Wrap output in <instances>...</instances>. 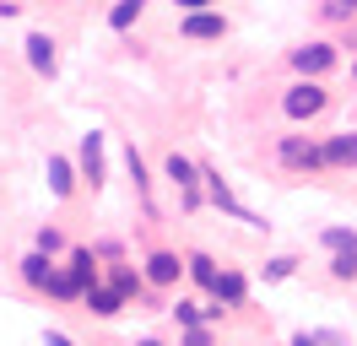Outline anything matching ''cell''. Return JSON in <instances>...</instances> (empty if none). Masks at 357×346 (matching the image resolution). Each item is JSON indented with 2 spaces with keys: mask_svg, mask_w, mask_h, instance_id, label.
<instances>
[{
  "mask_svg": "<svg viewBox=\"0 0 357 346\" xmlns=\"http://www.w3.org/2000/svg\"><path fill=\"white\" fill-rule=\"evenodd\" d=\"M130 179H135V190H141V200H146V211H152V179H146V163L135 157V146H130Z\"/></svg>",
  "mask_w": 357,
  "mask_h": 346,
  "instance_id": "obj_18",
  "label": "cell"
},
{
  "mask_svg": "<svg viewBox=\"0 0 357 346\" xmlns=\"http://www.w3.org/2000/svg\"><path fill=\"white\" fill-rule=\"evenodd\" d=\"M292 265H298V260H271L266 276H271V281H282V276H292Z\"/></svg>",
  "mask_w": 357,
  "mask_h": 346,
  "instance_id": "obj_22",
  "label": "cell"
},
{
  "mask_svg": "<svg viewBox=\"0 0 357 346\" xmlns=\"http://www.w3.org/2000/svg\"><path fill=\"white\" fill-rule=\"evenodd\" d=\"M184 265H190V281H195V287H217V276H222L211 255H190Z\"/></svg>",
  "mask_w": 357,
  "mask_h": 346,
  "instance_id": "obj_14",
  "label": "cell"
},
{
  "mask_svg": "<svg viewBox=\"0 0 357 346\" xmlns=\"http://www.w3.org/2000/svg\"><path fill=\"white\" fill-rule=\"evenodd\" d=\"M82 179H87L92 190L103 184V135H98V130L82 135Z\"/></svg>",
  "mask_w": 357,
  "mask_h": 346,
  "instance_id": "obj_5",
  "label": "cell"
},
{
  "mask_svg": "<svg viewBox=\"0 0 357 346\" xmlns=\"http://www.w3.org/2000/svg\"><path fill=\"white\" fill-rule=\"evenodd\" d=\"M141 346H162V341H141Z\"/></svg>",
  "mask_w": 357,
  "mask_h": 346,
  "instance_id": "obj_29",
  "label": "cell"
},
{
  "mask_svg": "<svg viewBox=\"0 0 357 346\" xmlns=\"http://www.w3.org/2000/svg\"><path fill=\"white\" fill-rule=\"evenodd\" d=\"M227 22L217 11H195V17H184V38H222Z\"/></svg>",
  "mask_w": 357,
  "mask_h": 346,
  "instance_id": "obj_10",
  "label": "cell"
},
{
  "mask_svg": "<svg viewBox=\"0 0 357 346\" xmlns=\"http://www.w3.org/2000/svg\"><path fill=\"white\" fill-rule=\"evenodd\" d=\"M49 346H70V336H60V330H49Z\"/></svg>",
  "mask_w": 357,
  "mask_h": 346,
  "instance_id": "obj_27",
  "label": "cell"
},
{
  "mask_svg": "<svg viewBox=\"0 0 357 346\" xmlns=\"http://www.w3.org/2000/svg\"><path fill=\"white\" fill-rule=\"evenodd\" d=\"M325 249H331V255H341V249H357V233H347V227H325Z\"/></svg>",
  "mask_w": 357,
  "mask_h": 346,
  "instance_id": "obj_20",
  "label": "cell"
},
{
  "mask_svg": "<svg viewBox=\"0 0 357 346\" xmlns=\"http://www.w3.org/2000/svg\"><path fill=\"white\" fill-rule=\"evenodd\" d=\"M174 6H184V11L195 17V11H206V6H217V0H174Z\"/></svg>",
  "mask_w": 357,
  "mask_h": 346,
  "instance_id": "obj_26",
  "label": "cell"
},
{
  "mask_svg": "<svg viewBox=\"0 0 357 346\" xmlns=\"http://www.w3.org/2000/svg\"><path fill=\"white\" fill-rule=\"evenodd\" d=\"M282 163L314 173V168H325V146H314V141H303V135H287V141H282Z\"/></svg>",
  "mask_w": 357,
  "mask_h": 346,
  "instance_id": "obj_2",
  "label": "cell"
},
{
  "mask_svg": "<svg viewBox=\"0 0 357 346\" xmlns=\"http://www.w3.org/2000/svg\"><path fill=\"white\" fill-rule=\"evenodd\" d=\"M331 276H335V281H357V249L331 255Z\"/></svg>",
  "mask_w": 357,
  "mask_h": 346,
  "instance_id": "obj_16",
  "label": "cell"
},
{
  "mask_svg": "<svg viewBox=\"0 0 357 346\" xmlns=\"http://www.w3.org/2000/svg\"><path fill=\"white\" fill-rule=\"evenodd\" d=\"M38 249H44V255H54V249H60V233H54V227H44V233H38Z\"/></svg>",
  "mask_w": 357,
  "mask_h": 346,
  "instance_id": "obj_24",
  "label": "cell"
},
{
  "mask_svg": "<svg viewBox=\"0 0 357 346\" xmlns=\"http://www.w3.org/2000/svg\"><path fill=\"white\" fill-rule=\"evenodd\" d=\"M184 271H190V265H184L178 255H168V249H157V255L146 260V281H152V287H174Z\"/></svg>",
  "mask_w": 357,
  "mask_h": 346,
  "instance_id": "obj_3",
  "label": "cell"
},
{
  "mask_svg": "<svg viewBox=\"0 0 357 346\" xmlns=\"http://www.w3.org/2000/svg\"><path fill=\"white\" fill-rule=\"evenodd\" d=\"M211 298L227 303V308H233V303H244V276H238V271H222V276H217V287H211Z\"/></svg>",
  "mask_w": 357,
  "mask_h": 346,
  "instance_id": "obj_13",
  "label": "cell"
},
{
  "mask_svg": "<svg viewBox=\"0 0 357 346\" xmlns=\"http://www.w3.org/2000/svg\"><path fill=\"white\" fill-rule=\"evenodd\" d=\"M49 190L60 195V200H66V195L76 190V168H70L66 157H49Z\"/></svg>",
  "mask_w": 357,
  "mask_h": 346,
  "instance_id": "obj_12",
  "label": "cell"
},
{
  "mask_svg": "<svg viewBox=\"0 0 357 346\" xmlns=\"http://www.w3.org/2000/svg\"><path fill=\"white\" fill-rule=\"evenodd\" d=\"M325 168H357V135H331L325 141Z\"/></svg>",
  "mask_w": 357,
  "mask_h": 346,
  "instance_id": "obj_9",
  "label": "cell"
},
{
  "mask_svg": "<svg viewBox=\"0 0 357 346\" xmlns=\"http://www.w3.org/2000/svg\"><path fill=\"white\" fill-rule=\"evenodd\" d=\"M184 346H211V330H206V324H195V330H184Z\"/></svg>",
  "mask_w": 357,
  "mask_h": 346,
  "instance_id": "obj_23",
  "label": "cell"
},
{
  "mask_svg": "<svg viewBox=\"0 0 357 346\" xmlns=\"http://www.w3.org/2000/svg\"><path fill=\"white\" fill-rule=\"evenodd\" d=\"M292 65H298L303 76H319V70H331V65H335V49H331V43H303V49L292 54Z\"/></svg>",
  "mask_w": 357,
  "mask_h": 346,
  "instance_id": "obj_7",
  "label": "cell"
},
{
  "mask_svg": "<svg viewBox=\"0 0 357 346\" xmlns=\"http://www.w3.org/2000/svg\"><path fill=\"white\" fill-rule=\"evenodd\" d=\"M292 346H319V341H314V336H292Z\"/></svg>",
  "mask_w": 357,
  "mask_h": 346,
  "instance_id": "obj_28",
  "label": "cell"
},
{
  "mask_svg": "<svg viewBox=\"0 0 357 346\" xmlns=\"http://www.w3.org/2000/svg\"><path fill=\"white\" fill-rule=\"evenodd\" d=\"M54 276H60V265H54L44 249H33V255L22 260V281H27V287H44V292H49V287H54Z\"/></svg>",
  "mask_w": 357,
  "mask_h": 346,
  "instance_id": "obj_6",
  "label": "cell"
},
{
  "mask_svg": "<svg viewBox=\"0 0 357 346\" xmlns=\"http://www.w3.org/2000/svg\"><path fill=\"white\" fill-rule=\"evenodd\" d=\"M49 292H54V298H87V287H82V281L70 276V271H60V276H54V287H49Z\"/></svg>",
  "mask_w": 357,
  "mask_h": 346,
  "instance_id": "obj_19",
  "label": "cell"
},
{
  "mask_svg": "<svg viewBox=\"0 0 357 346\" xmlns=\"http://www.w3.org/2000/svg\"><path fill=\"white\" fill-rule=\"evenodd\" d=\"M325 11H331V17H352V11H357V0H331Z\"/></svg>",
  "mask_w": 357,
  "mask_h": 346,
  "instance_id": "obj_25",
  "label": "cell"
},
{
  "mask_svg": "<svg viewBox=\"0 0 357 346\" xmlns=\"http://www.w3.org/2000/svg\"><path fill=\"white\" fill-rule=\"evenodd\" d=\"M70 276L82 281V287H98V260H92V249H76V255H70Z\"/></svg>",
  "mask_w": 357,
  "mask_h": 346,
  "instance_id": "obj_15",
  "label": "cell"
},
{
  "mask_svg": "<svg viewBox=\"0 0 357 346\" xmlns=\"http://www.w3.org/2000/svg\"><path fill=\"white\" fill-rule=\"evenodd\" d=\"M87 308L98 314V319H109V314L125 308V292H119V287H92V292H87Z\"/></svg>",
  "mask_w": 357,
  "mask_h": 346,
  "instance_id": "obj_11",
  "label": "cell"
},
{
  "mask_svg": "<svg viewBox=\"0 0 357 346\" xmlns=\"http://www.w3.org/2000/svg\"><path fill=\"white\" fill-rule=\"evenodd\" d=\"M206 179H211V206H217V211L238 216V222H249V227H266V222H260V216L249 211V206H238V200H233V190H227V184L217 179V173H206Z\"/></svg>",
  "mask_w": 357,
  "mask_h": 346,
  "instance_id": "obj_4",
  "label": "cell"
},
{
  "mask_svg": "<svg viewBox=\"0 0 357 346\" xmlns=\"http://www.w3.org/2000/svg\"><path fill=\"white\" fill-rule=\"evenodd\" d=\"M282 108H287V119H314V114L325 108V86H319V82H298V86H287Z\"/></svg>",
  "mask_w": 357,
  "mask_h": 346,
  "instance_id": "obj_1",
  "label": "cell"
},
{
  "mask_svg": "<svg viewBox=\"0 0 357 346\" xmlns=\"http://www.w3.org/2000/svg\"><path fill=\"white\" fill-rule=\"evenodd\" d=\"M22 49H27V65H33L38 76H54V38H49V33H33Z\"/></svg>",
  "mask_w": 357,
  "mask_h": 346,
  "instance_id": "obj_8",
  "label": "cell"
},
{
  "mask_svg": "<svg viewBox=\"0 0 357 346\" xmlns=\"http://www.w3.org/2000/svg\"><path fill=\"white\" fill-rule=\"evenodd\" d=\"M141 6H146V0H119V6L109 11V27H119V33H125V27L141 17Z\"/></svg>",
  "mask_w": 357,
  "mask_h": 346,
  "instance_id": "obj_17",
  "label": "cell"
},
{
  "mask_svg": "<svg viewBox=\"0 0 357 346\" xmlns=\"http://www.w3.org/2000/svg\"><path fill=\"white\" fill-rule=\"evenodd\" d=\"M109 287H119L125 298H135V292H141V276H135L130 265H119V271H114V281H109Z\"/></svg>",
  "mask_w": 357,
  "mask_h": 346,
  "instance_id": "obj_21",
  "label": "cell"
}]
</instances>
